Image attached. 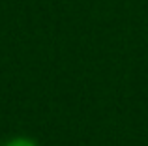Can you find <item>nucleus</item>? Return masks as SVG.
Masks as SVG:
<instances>
[{"instance_id": "obj_1", "label": "nucleus", "mask_w": 148, "mask_h": 146, "mask_svg": "<svg viewBox=\"0 0 148 146\" xmlns=\"http://www.w3.org/2000/svg\"><path fill=\"white\" fill-rule=\"evenodd\" d=\"M4 146H38V143L34 139H30V137H13Z\"/></svg>"}]
</instances>
